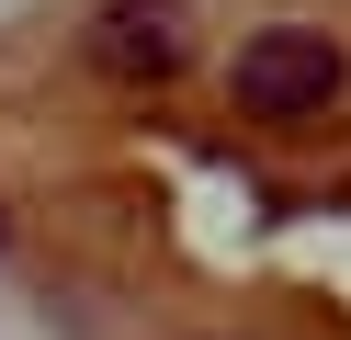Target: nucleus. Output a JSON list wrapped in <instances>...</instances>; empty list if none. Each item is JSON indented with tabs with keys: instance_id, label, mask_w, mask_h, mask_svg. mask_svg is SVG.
Returning a JSON list of instances; mask_svg holds the SVG:
<instances>
[{
	"instance_id": "nucleus-1",
	"label": "nucleus",
	"mask_w": 351,
	"mask_h": 340,
	"mask_svg": "<svg viewBox=\"0 0 351 340\" xmlns=\"http://www.w3.org/2000/svg\"><path fill=\"white\" fill-rule=\"evenodd\" d=\"M340 91H351V45L328 34V23H261L227 57V102L250 113V125H306V113H328Z\"/></svg>"
},
{
	"instance_id": "nucleus-2",
	"label": "nucleus",
	"mask_w": 351,
	"mask_h": 340,
	"mask_svg": "<svg viewBox=\"0 0 351 340\" xmlns=\"http://www.w3.org/2000/svg\"><path fill=\"white\" fill-rule=\"evenodd\" d=\"M80 57L102 80H125V91H159V80L193 68V12L182 0H102L91 34H80Z\"/></svg>"
},
{
	"instance_id": "nucleus-3",
	"label": "nucleus",
	"mask_w": 351,
	"mask_h": 340,
	"mask_svg": "<svg viewBox=\"0 0 351 340\" xmlns=\"http://www.w3.org/2000/svg\"><path fill=\"white\" fill-rule=\"evenodd\" d=\"M0 238H12V216H0Z\"/></svg>"
}]
</instances>
